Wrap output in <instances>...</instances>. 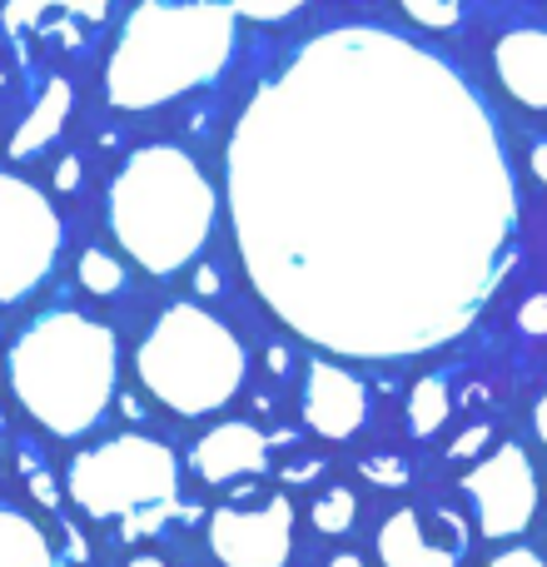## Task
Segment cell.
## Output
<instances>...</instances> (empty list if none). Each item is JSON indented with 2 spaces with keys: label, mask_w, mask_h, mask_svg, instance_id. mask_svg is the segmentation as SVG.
<instances>
[{
  "label": "cell",
  "mask_w": 547,
  "mask_h": 567,
  "mask_svg": "<svg viewBox=\"0 0 547 567\" xmlns=\"http://www.w3.org/2000/svg\"><path fill=\"white\" fill-rule=\"evenodd\" d=\"M60 215L30 179L0 175V309L40 289L60 255Z\"/></svg>",
  "instance_id": "52a82bcc"
},
{
  "label": "cell",
  "mask_w": 547,
  "mask_h": 567,
  "mask_svg": "<svg viewBox=\"0 0 547 567\" xmlns=\"http://www.w3.org/2000/svg\"><path fill=\"white\" fill-rule=\"evenodd\" d=\"M65 553H70L75 563L90 558V548H85V538H80V528H65Z\"/></svg>",
  "instance_id": "f1b7e54d"
},
{
  "label": "cell",
  "mask_w": 547,
  "mask_h": 567,
  "mask_svg": "<svg viewBox=\"0 0 547 567\" xmlns=\"http://www.w3.org/2000/svg\"><path fill=\"white\" fill-rule=\"evenodd\" d=\"M518 329L533 333V339H547V293H533L518 309Z\"/></svg>",
  "instance_id": "d4e9b609"
},
{
  "label": "cell",
  "mask_w": 547,
  "mask_h": 567,
  "mask_svg": "<svg viewBox=\"0 0 547 567\" xmlns=\"http://www.w3.org/2000/svg\"><path fill=\"white\" fill-rule=\"evenodd\" d=\"M80 284L90 293H100V299H115L125 289V269H120V259L110 249H85L80 255Z\"/></svg>",
  "instance_id": "ac0fdd59"
},
{
  "label": "cell",
  "mask_w": 547,
  "mask_h": 567,
  "mask_svg": "<svg viewBox=\"0 0 547 567\" xmlns=\"http://www.w3.org/2000/svg\"><path fill=\"white\" fill-rule=\"evenodd\" d=\"M533 429H538V439L547 443V393L538 399V409H533Z\"/></svg>",
  "instance_id": "4dcf8cb0"
},
{
  "label": "cell",
  "mask_w": 547,
  "mask_h": 567,
  "mask_svg": "<svg viewBox=\"0 0 547 567\" xmlns=\"http://www.w3.org/2000/svg\"><path fill=\"white\" fill-rule=\"evenodd\" d=\"M329 567H363V558H353V553H339V558H329Z\"/></svg>",
  "instance_id": "836d02e7"
},
{
  "label": "cell",
  "mask_w": 547,
  "mask_h": 567,
  "mask_svg": "<svg viewBox=\"0 0 547 567\" xmlns=\"http://www.w3.org/2000/svg\"><path fill=\"white\" fill-rule=\"evenodd\" d=\"M303 0H235V10L245 20H283L289 10H299Z\"/></svg>",
  "instance_id": "603a6c76"
},
{
  "label": "cell",
  "mask_w": 547,
  "mask_h": 567,
  "mask_svg": "<svg viewBox=\"0 0 547 567\" xmlns=\"http://www.w3.org/2000/svg\"><path fill=\"white\" fill-rule=\"evenodd\" d=\"M399 6L409 10V20H419V25H429V30H448V25H458L463 0H399Z\"/></svg>",
  "instance_id": "44dd1931"
},
{
  "label": "cell",
  "mask_w": 547,
  "mask_h": 567,
  "mask_svg": "<svg viewBox=\"0 0 547 567\" xmlns=\"http://www.w3.org/2000/svg\"><path fill=\"white\" fill-rule=\"evenodd\" d=\"M319 473H323V458H309V463H293L283 478H289V483H309V478H319Z\"/></svg>",
  "instance_id": "83f0119b"
},
{
  "label": "cell",
  "mask_w": 547,
  "mask_h": 567,
  "mask_svg": "<svg viewBox=\"0 0 547 567\" xmlns=\"http://www.w3.org/2000/svg\"><path fill=\"white\" fill-rule=\"evenodd\" d=\"M303 423L319 439H353L369 423V389L353 379L343 363L313 359L309 379H303Z\"/></svg>",
  "instance_id": "30bf717a"
},
{
  "label": "cell",
  "mask_w": 547,
  "mask_h": 567,
  "mask_svg": "<svg viewBox=\"0 0 547 567\" xmlns=\"http://www.w3.org/2000/svg\"><path fill=\"white\" fill-rule=\"evenodd\" d=\"M135 373L159 409L179 419L219 413L249 373V353L225 319L199 303H169L135 349Z\"/></svg>",
  "instance_id": "5b68a950"
},
{
  "label": "cell",
  "mask_w": 547,
  "mask_h": 567,
  "mask_svg": "<svg viewBox=\"0 0 547 567\" xmlns=\"http://www.w3.org/2000/svg\"><path fill=\"white\" fill-rule=\"evenodd\" d=\"M130 567H169L165 558H149V553H140V558H130Z\"/></svg>",
  "instance_id": "d6a6232c"
},
{
  "label": "cell",
  "mask_w": 547,
  "mask_h": 567,
  "mask_svg": "<svg viewBox=\"0 0 547 567\" xmlns=\"http://www.w3.org/2000/svg\"><path fill=\"white\" fill-rule=\"evenodd\" d=\"M468 543L458 538H433L429 518L419 508H399L393 518H383L379 528V558L383 567H463Z\"/></svg>",
  "instance_id": "7c38bea8"
},
{
  "label": "cell",
  "mask_w": 547,
  "mask_h": 567,
  "mask_svg": "<svg viewBox=\"0 0 547 567\" xmlns=\"http://www.w3.org/2000/svg\"><path fill=\"white\" fill-rule=\"evenodd\" d=\"M75 185H80V159L65 155L60 159V169H55V189H75Z\"/></svg>",
  "instance_id": "4316f807"
},
{
  "label": "cell",
  "mask_w": 547,
  "mask_h": 567,
  "mask_svg": "<svg viewBox=\"0 0 547 567\" xmlns=\"http://www.w3.org/2000/svg\"><path fill=\"white\" fill-rule=\"evenodd\" d=\"M0 567H55L50 538L10 503H0Z\"/></svg>",
  "instance_id": "9a60e30c"
},
{
  "label": "cell",
  "mask_w": 547,
  "mask_h": 567,
  "mask_svg": "<svg viewBox=\"0 0 547 567\" xmlns=\"http://www.w3.org/2000/svg\"><path fill=\"white\" fill-rule=\"evenodd\" d=\"M239 10L225 0H145L130 10L105 70L115 110H159L229 65Z\"/></svg>",
  "instance_id": "7a4b0ae2"
},
{
  "label": "cell",
  "mask_w": 547,
  "mask_h": 567,
  "mask_svg": "<svg viewBox=\"0 0 547 567\" xmlns=\"http://www.w3.org/2000/svg\"><path fill=\"white\" fill-rule=\"evenodd\" d=\"M363 478L383 483V488H403V483H409V463H403L399 453H369V458H363Z\"/></svg>",
  "instance_id": "7402d4cb"
},
{
  "label": "cell",
  "mask_w": 547,
  "mask_h": 567,
  "mask_svg": "<svg viewBox=\"0 0 547 567\" xmlns=\"http://www.w3.org/2000/svg\"><path fill=\"white\" fill-rule=\"evenodd\" d=\"M533 175L547 185V145H533Z\"/></svg>",
  "instance_id": "1f68e13d"
},
{
  "label": "cell",
  "mask_w": 547,
  "mask_h": 567,
  "mask_svg": "<svg viewBox=\"0 0 547 567\" xmlns=\"http://www.w3.org/2000/svg\"><path fill=\"white\" fill-rule=\"evenodd\" d=\"M463 493L473 503V523L483 538H518L538 513V473L518 443H503L478 468H468Z\"/></svg>",
  "instance_id": "ba28073f"
},
{
  "label": "cell",
  "mask_w": 547,
  "mask_h": 567,
  "mask_svg": "<svg viewBox=\"0 0 547 567\" xmlns=\"http://www.w3.org/2000/svg\"><path fill=\"white\" fill-rule=\"evenodd\" d=\"M249 289L339 359L453 343L513 269L518 185L483 95L419 40L323 30L225 145Z\"/></svg>",
  "instance_id": "6da1fadb"
},
{
  "label": "cell",
  "mask_w": 547,
  "mask_h": 567,
  "mask_svg": "<svg viewBox=\"0 0 547 567\" xmlns=\"http://www.w3.org/2000/svg\"><path fill=\"white\" fill-rule=\"evenodd\" d=\"M353 518H359V503H353L349 488H323L309 508V523L319 533H349Z\"/></svg>",
  "instance_id": "d6986e66"
},
{
  "label": "cell",
  "mask_w": 547,
  "mask_h": 567,
  "mask_svg": "<svg viewBox=\"0 0 547 567\" xmlns=\"http://www.w3.org/2000/svg\"><path fill=\"white\" fill-rule=\"evenodd\" d=\"M0 433H6V419H0Z\"/></svg>",
  "instance_id": "e575fe53"
},
{
  "label": "cell",
  "mask_w": 547,
  "mask_h": 567,
  "mask_svg": "<svg viewBox=\"0 0 547 567\" xmlns=\"http://www.w3.org/2000/svg\"><path fill=\"white\" fill-rule=\"evenodd\" d=\"M448 413H453V393H448V379L443 373H429V379H419L413 383V393H409V433L413 439H433V433L448 423Z\"/></svg>",
  "instance_id": "e0dca14e"
},
{
  "label": "cell",
  "mask_w": 547,
  "mask_h": 567,
  "mask_svg": "<svg viewBox=\"0 0 547 567\" xmlns=\"http://www.w3.org/2000/svg\"><path fill=\"white\" fill-rule=\"evenodd\" d=\"M70 105H75V90H70V80H50L45 95L35 100V110H30V120L10 135V159H30L40 155V150L50 145V140L65 130L70 120Z\"/></svg>",
  "instance_id": "5bb4252c"
},
{
  "label": "cell",
  "mask_w": 547,
  "mask_h": 567,
  "mask_svg": "<svg viewBox=\"0 0 547 567\" xmlns=\"http://www.w3.org/2000/svg\"><path fill=\"white\" fill-rule=\"evenodd\" d=\"M6 373L20 409L55 439H85L120 389V343L80 309H45L16 333Z\"/></svg>",
  "instance_id": "3957f363"
},
{
  "label": "cell",
  "mask_w": 547,
  "mask_h": 567,
  "mask_svg": "<svg viewBox=\"0 0 547 567\" xmlns=\"http://www.w3.org/2000/svg\"><path fill=\"white\" fill-rule=\"evenodd\" d=\"M488 439H493V429H488V423H473L468 433H458V439H453L448 458H463V463H468V458H478V453L488 449Z\"/></svg>",
  "instance_id": "cb8c5ba5"
},
{
  "label": "cell",
  "mask_w": 547,
  "mask_h": 567,
  "mask_svg": "<svg viewBox=\"0 0 547 567\" xmlns=\"http://www.w3.org/2000/svg\"><path fill=\"white\" fill-rule=\"evenodd\" d=\"M209 553L225 567H289L293 503L274 493L259 508H215L209 513Z\"/></svg>",
  "instance_id": "9c48e42d"
},
{
  "label": "cell",
  "mask_w": 547,
  "mask_h": 567,
  "mask_svg": "<svg viewBox=\"0 0 547 567\" xmlns=\"http://www.w3.org/2000/svg\"><path fill=\"white\" fill-rule=\"evenodd\" d=\"M195 284H199V293H219V275H215V269H199V275H195Z\"/></svg>",
  "instance_id": "f546056e"
},
{
  "label": "cell",
  "mask_w": 547,
  "mask_h": 567,
  "mask_svg": "<svg viewBox=\"0 0 547 567\" xmlns=\"http://www.w3.org/2000/svg\"><path fill=\"white\" fill-rule=\"evenodd\" d=\"M189 468L205 483H239V478H259L269 468V439L255 423H219L189 453Z\"/></svg>",
  "instance_id": "8fae6325"
},
{
  "label": "cell",
  "mask_w": 547,
  "mask_h": 567,
  "mask_svg": "<svg viewBox=\"0 0 547 567\" xmlns=\"http://www.w3.org/2000/svg\"><path fill=\"white\" fill-rule=\"evenodd\" d=\"M488 567H547V563L533 548H508V553H498Z\"/></svg>",
  "instance_id": "484cf974"
},
{
  "label": "cell",
  "mask_w": 547,
  "mask_h": 567,
  "mask_svg": "<svg viewBox=\"0 0 547 567\" xmlns=\"http://www.w3.org/2000/svg\"><path fill=\"white\" fill-rule=\"evenodd\" d=\"M498 80L518 105L547 110V30H513L498 40Z\"/></svg>",
  "instance_id": "4fadbf2b"
},
{
  "label": "cell",
  "mask_w": 547,
  "mask_h": 567,
  "mask_svg": "<svg viewBox=\"0 0 547 567\" xmlns=\"http://www.w3.org/2000/svg\"><path fill=\"white\" fill-rule=\"evenodd\" d=\"M110 0H6V16H0V30L16 35V30H35L45 25L50 16H80V20H105Z\"/></svg>",
  "instance_id": "2e32d148"
},
{
  "label": "cell",
  "mask_w": 547,
  "mask_h": 567,
  "mask_svg": "<svg viewBox=\"0 0 547 567\" xmlns=\"http://www.w3.org/2000/svg\"><path fill=\"white\" fill-rule=\"evenodd\" d=\"M65 493L85 518L120 523L125 543L155 538L179 518V458L159 439L120 433L70 458Z\"/></svg>",
  "instance_id": "8992f818"
},
{
  "label": "cell",
  "mask_w": 547,
  "mask_h": 567,
  "mask_svg": "<svg viewBox=\"0 0 547 567\" xmlns=\"http://www.w3.org/2000/svg\"><path fill=\"white\" fill-rule=\"evenodd\" d=\"M20 473H25V483H30V493H35L40 508H55V503H60V488H55V478L45 473V463H40V449H35V443H20Z\"/></svg>",
  "instance_id": "ffe728a7"
},
{
  "label": "cell",
  "mask_w": 547,
  "mask_h": 567,
  "mask_svg": "<svg viewBox=\"0 0 547 567\" xmlns=\"http://www.w3.org/2000/svg\"><path fill=\"white\" fill-rule=\"evenodd\" d=\"M110 235L145 275H179L205 249L219 215L209 175L175 145H140L125 155L105 195Z\"/></svg>",
  "instance_id": "277c9868"
}]
</instances>
